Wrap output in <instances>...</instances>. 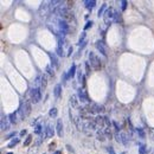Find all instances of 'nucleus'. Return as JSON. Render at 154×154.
I'll list each match as a JSON object with an SVG mask.
<instances>
[{
	"instance_id": "obj_6",
	"label": "nucleus",
	"mask_w": 154,
	"mask_h": 154,
	"mask_svg": "<svg viewBox=\"0 0 154 154\" xmlns=\"http://www.w3.org/2000/svg\"><path fill=\"white\" fill-rule=\"evenodd\" d=\"M95 45H96V49H97V50L100 51V54H101V55H103L104 57L107 56V49H106L104 44H103V43H102L101 40H97Z\"/></svg>"
},
{
	"instance_id": "obj_43",
	"label": "nucleus",
	"mask_w": 154,
	"mask_h": 154,
	"mask_svg": "<svg viewBox=\"0 0 154 154\" xmlns=\"http://www.w3.org/2000/svg\"><path fill=\"white\" fill-rule=\"evenodd\" d=\"M82 80H83V76H82V71H80V72H78V81H80V82H82Z\"/></svg>"
},
{
	"instance_id": "obj_35",
	"label": "nucleus",
	"mask_w": 154,
	"mask_h": 154,
	"mask_svg": "<svg viewBox=\"0 0 154 154\" xmlns=\"http://www.w3.org/2000/svg\"><path fill=\"white\" fill-rule=\"evenodd\" d=\"M146 152H147V149H146V147H145V146H142V147L139 149V154H145Z\"/></svg>"
},
{
	"instance_id": "obj_50",
	"label": "nucleus",
	"mask_w": 154,
	"mask_h": 154,
	"mask_svg": "<svg viewBox=\"0 0 154 154\" xmlns=\"http://www.w3.org/2000/svg\"><path fill=\"white\" fill-rule=\"evenodd\" d=\"M7 154H12V153H11V152H10V153H7Z\"/></svg>"
},
{
	"instance_id": "obj_38",
	"label": "nucleus",
	"mask_w": 154,
	"mask_h": 154,
	"mask_svg": "<svg viewBox=\"0 0 154 154\" xmlns=\"http://www.w3.org/2000/svg\"><path fill=\"white\" fill-rule=\"evenodd\" d=\"M91 26H93V21H88V23H87V25L84 26V30H88L89 27H91Z\"/></svg>"
},
{
	"instance_id": "obj_11",
	"label": "nucleus",
	"mask_w": 154,
	"mask_h": 154,
	"mask_svg": "<svg viewBox=\"0 0 154 154\" xmlns=\"http://www.w3.org/2000/svg\"><path fill=\"white\" fill-rule=\"evenodd\" d=\"M84 5H85L88 10H93L95 5H96V1L95 0H87V1H84Z\"/></svg>"
},
{
	"instance_id": "obj_21",
	"label": "nucleus",
	"mask_w": 154,
	"mask_h": 154,
	"mask_svg": "<svg viewBox=\"0 0 154 154\" xmlns=\"http://www.w3.org/2000/svg\"><path fill=\"white\" fill-rule=\"evenodd\" d=\"M19 141H20V140L18 139V138H14V139H12V140H11V142L8 143V148L14 147V146H15L17 143H19Z\"/></svg>"
},
{
	"instance_id": "obj_29",
	"label": "nucleus",
	"mask_w": 154,
	"mask_h": 154,
	"mask_svg": "<svg viewBox=\"0 0 154 154\" xmlns=\"http://www.w3.org/2000/svg\"><path fill=\"white\" fill-rule=\"evenodd\" d=\"M127 1H126V0H122V1H121V8H122V11H125V10H126V8H127Z\"/></svg>"
},
{
	"instance_id": "obj_18",
	"label": "nucleus",
	"mask_w": 154,
	"mask_h": 154,
	"mask_svg": "<svg viewBox=\"0 0 154 154\" xmlns=\"http://www.w3.org/2000/svg\"><path fill=\"white\" fill-rule=\"evenodd\" d=\"M34 88H40L42 89V75L36 77V80H34Z\"/></svg>"
},
{
	"instance_id": "obj_39",
	"label": "nucleus",
	"mask_w": 154,
	"mask_h": 154,
	"mask_svg": "<svg viewBox=\"0 0 154 154\" xmlns=\"http://www.w3.org/2000/svg\"><path fill=\"white\" fill-rule=\"evenodd\" d=\"M42 141H43V138H42V136H40V138H38V140L36 141V147H37V146H39L40 143H42Z\"/></svg>"
},
{
	"instance_id": "obj_15",
	"label": "nucleus",
	"mask_w": 154,
	"mask_h": 154,
	"mask_svg": "<svg viewBox=\"0 0 154 154\" xmlns=\"http://www.w3.org/2000/svg\"><path fill=\"white\" fill-rule=\"evenodd\" d=\"M60 93H62V87H60L59 84H57L56 87H55V89H54V95H55V97H59L60 96Z\"/></svg>"
},
{
	"instance_id": "obj_16",
	"label": "nucleus",
	"mask_w": 154,
	"mask_h": 154,
	"mask_svg": "<svg viewBox=\"0 0 154 154\" xmlns=\"http://www.w3.org/2000/svg\"><path fill=\"white\" fill-rule=\"evenodd\" d=\"M97 139L100 141L106 140V134H104V130H103V129H98V130H97Z\"/></svg>"
},
{
	"instance_id": "obj_10",
	"label": "nucleus",
	"mask_w": 154,
	"mask_h": 154,
	"mask_svg": "<svg viewBox=\"0 0 154 154\" xmlns=\"http://www.w3.org/2000/svg\"><path fill=\"white\" fill-rule=\"evenodd\" d=\"M10 123H11V122H8L7 120H5V117L2 116V117H1V130H2V132L7 130V129L10 128Z\"/></svg>"
},
{
	"instance_id": "obj_37",
	"label": "nucleus",
	"mask_w": 154,
	"mask_h": 154,
	"mask_svg": "<svg viewBox=\"0 0 154 154\" xmlns=\"http://www.w3.org/2000/svg\"><path fill=\"white\" fill-rule=\"evenodd\" d=\"M107 152H108L109 154H115L114 148H113V147H107Z\"/></svg>"
},
{
	"instance_id": "obj_8",
	"label": "nucleus",
	"mask_w": 154,
	"mask_h": 154,
	"mask_svg": "<svg viewBox=\"0 0 154 154\" xmlns=\"http://www.w3.org/2000/svg\"><path fill=\"white\" fill-rule=\"evenodd\" d=\"M78 97H80V100L82 101V102H89V98H88L87 94H85V91L81 88V89H78Z\"/></svg>"
},
{
	"instance_id": "obj_33",
	"label": "nucleus",
	"mask_w": 154,
	"mask_h": 154,
	"mask_svg": "<svg viewBox=\"0 0 154 154\" xmlns=\"http://www.w3.org/2000/svg\"><path fill=\"white\" fill-rule=\"evenodd\" d=\"M104 125H106V127H110V120L107 116H104Z\"/></svg>"
},
{
	"instance_id": "obj_27",
	"label": "nucleus",
	"mask_w": 154,
	"mask_h": 154,
	"mask_svg": "<svg viewBox=\"0 0 154 154\" xmlns=\"http://www.w3.org/2000/svg\"><path fill=\"white\" fill-rule=\"evenodd\" d=\"M107 8V5L106 4H103L102 6H101V8L98 10V17H101V15H103V12H104V10Z\"/></svg>"
},
{
	"instance_id": "obj_36",
	"label": "nucleus",
	"mask_w": 154,
	"mask_h": 154,
	"mask_svg": "<svg viewBox=\"0 0 154 154\" xmlns=\"http://www.w3.org/2000/svg\"><path fill=\"white\" fill-rule=\"evenodd\" d=\"M120 20H121V18H120V14L117 13V12H115V18H114V21H117V23H119Z\"/></svg>"
},
{
	"instance_id": "obj_1",
	"label": "nucleus",
	"mask_w": 154,
	"mask_h": 154,
	"mask_svg": "<svg viewBox=\"0 0 154 154\" xmlns=\"http://www.w3.org/2000/svg\"><path fill=\"white\" fill-rule=\"evenodd\" d=\"M31 103L28 102V101H25L21 106H20L19 110H18V113L20 114V117L21 119H24V117H26V116H28V115L31 114Z\"/></svg>"
},
{
	"instance_id": "obj_9",
	"label": "nucleus",
	"mask_w": 154,
	"mask_h": 154,
	"mask_svg": "<svg viewBox=\"0 0 154 154\" xmlns=\"http://www.w3.org/2000/svg\"><path fill=\"white\" fill-rule=\"evenodd\" d=\"M56 129H57V135L59 138H62L63 136V122H62V120H57V127H56Z\"/></svg>"
},
{
	"instance_id": "obj_47",
	"label": "nucleus",
	"mask_w": 154,
	"mask_h": 154,
	"mask_svg": "<svg viewBox=\"0 0 154 154\" xmlns=\"http://www.w3.org/2000/svg\"><path fill=\"white\" fill-rule=\"evenodd\" d=\"M68 147V149H69V151H70V152H74V149H72V148L70 147V146H67Z\"/></svg>"
},
{
	"instance_id": "obj_49",
	"label": "nucleus",
	"mask_w": 154,
	"mask_h": 154,
	"mask_svg": "<svg viewBox=\"0 0 154 154\" xmlns=\"http://www.w3.org/2000/svg\"><path fill=\"white\" fill-rule=\"evenodd\" d=\"M121 154H126V153H125V152H122V153H121Z\"/></svg>"
},
{
	"instance_id": "obj_13",
	"label": "nucleus",
	"mask_w": 154,
	"mask_h": 154,
	"mask_svg": "<svg viewBox=\"0 0 154 154\" xmlns=\"http://www.w3.org/2000/svg\"><path fill=\"white\" fill-rule=\"evenodd\" d=\"M50 58H51V67H55V68L58 67V59H57L56 55L51 54V55H50Z\"/></svg>"
},
{
	"instance_id": "obj_5",
	"label": "nucleus",
	"mask_w": 154,
	"mask_h": 154,
	"mask_svg": "<svg viewBox=\"0 0 154 154\" xmlns=\"http://www.w3.org/2000/svg\"><path fill=\"white\" fill-rule=\"evenodd\" d=\"M114 18H115V11L113 8H108L107 12L104 13V21H106V24L110 25L114 21Z\"/></svg>"
},
{
	"instance_id": "obj_3",
	"label": "nucleus",
	"mask_w": 154,
	"mask_h": 154,
	"mask_svg": "<svg viewBox=\"0 0 154 154\" xmlns=\"http://www.w3.org/2000/svg\"><path fill=\"white\" fill-rule=\"evenodd\" d=\"M42 100V89L40 88H32L31 89V101L33 103H38Z\"/></svg>"
},
{
	"instance_id": "obj_23",
	"label": "nucleus",
	"mask_w": 154,
	"mask_h": 154,
	"mask_svg": "<svg viewBox=\"0 0 154 154\" xmlns=\"http://www.w3.org/2000/svg\"><path fill=\"white\" fill-rule=\"evenodd\" d=\"M57 113H58V112H57V108H51L50 112H49V115H50L51 117H56V116H57Z\"/></svg>"
},
{
	"instance_id": "obj_32",
	"label": "nucleus",
	"mask_w": 154,
	"mask_h": 154,
	"mask_svg": "<svg viewBox=\"0 0 154 154\" xmlns=\"http://www.w3.org/2000/svg\"><path fill=\"white\" fill-rule=\"evenodd\" d=\"M84 65H85V70H87V74L89 75V74H90V63H89V62H85V63H84Z\"/></svg>"
},
{
	"instance_id": "obj_28",
	"label": "nucleus",
	"mask_w": 154,
	"mask_h": 154,
	"mask_svg": "<svg viewBox=\"0 0 154 154\" xmlns=\"http://www.w3.org/2000/svg\"><path fill=\"white\" fill-rule=\"evenodd\" d=\"M34 133H36V134H40V133H42V125H37V126L34 127Z\"/></svg>"
},
{
	"instance_id": "obj_45",
	"label": "nucleus",
	"mask_w": 154,
	"mask_h": 154,
	"mask_svg": "<svg viewBox=\"0 0 154 154\" xmlns=\"http://www.w3.org/2000/svg\"><path fill=\"white\" fill-rule=\"evenodd\" d=\"M12 136H15V133H11V134H8V136H7V138H8V139H10V138H12Z\"/></svg>"
},
{
	"instance_id": "obj_19",
	"label": "nucleus",
	"mask_w": 154,
	"mask_h": 154,
	"mask_svg": "<svg viewBox=\"0 0 154 154\" xmlns=\"http://www.w3.org/2000/svg\"><path fill=\"white\" fill-rule=\"evenodd\" d=\"M75 74H76V65H72V67L70 68V70L68 71V75H69V78H72L75 76Z\"/></svg>"
},
{
	"instance_id": "obj_41",
	"label": "nucleus",
	"mask_w": 154,
	"mask_h": 154,
	"mask_svg": "<svg viewBox=\"0 0 154 154\" xmlns=\"http://www.w3.org/2000/svg\"><path fill=\"white\" fill-rule=\"evenodd\" d=\"M62 78H63V81H67L68 78H69V75H68V72H64V76H63Z\"/></svg>"
},
{
	"instance_id": "obj_17",
	"label": "nucleus",
	"mask_w": 154,
	"mask_h": 154,
	"mask_svg": "<svg viewBox=\"0 0 154 154\" xmlns=\"http://www.w3.org/2000/svg\"><path fill=\"white\" fill-rule=\"evenodd\" d=\"M45 136H46V138H52V136H54V128H52V126H47L46 127Z\"/></svg>"
},
{
	"instance_id": "obj_26",
	"label": "nucleus",
	"mask_w": 154,
	"mask_h": 154,
	"mask_svg": "<svg viewBox=\"0 0 154 154\" xmlns=\"http://www.w3.org/2000/svg\"><path fill=\"white\" fill-rule=\"evenodd\" d=\"M31 141H32V135H27L26 140L24 141V146H28L31 143Z\"/></svg>"
},
{
	"instance_id": "obj_31",
	"label": "nucleus",
	"mask_w": 154,
	"mask_h": 154,
	"mask_svg": "<svg viewBox=\"0 0 154 154\" xmlns=\"http://www.w3.org/2000/svg\"><path fill=\"white\" fill-rule=\"evenodd\" d=\"M115 139H116L117 142H122V135H121L120 133H116V134H115Z\"/></svg>"
},
{
	"instance_id": "obj_40",
	"label": "nucleus",
	"mask_w": 154,
	"mask_h": 154,
	"mask_svg": "<svg viewBox=\"0 0 154 154\" xmlns=\"http://www.w3.org/2000/svg\"><path fill=\"white\" fill-rule=\"evenodd\" d=\"M138 134L140 135L141 138H143V136H145V133L142 132V129H141V128H139V129H138Z\"/></svg>"
},
{
	"instance_id": "obj_20",
	"label": "nucleus",
	"mask_w": 154,
	"mask_h": 154,
	"mask_svg": "<svg viewBox=\"0 0 154 154\" xmlns=\"http://www.w3.org/2000/svg\"><path fill=\"white\" fill-rule=\"evenodd\" d=\"M46 84H47V77L45 74H43L42 75V90L46 87Z\"/></svg>"
},
{
	"instance_id": "obj_22",
	"label": "nucleus",
	"mask_w": 154,
	"mask_h": 154,
	"mask_svg": "<svg viewBox=\"0 0 154 154\" xmlns=\"http://www.w3.org/2000/svg\"><path fill=\"white\" fill-rule=\"evenodd\" d=\"M56 54L58 55L59 57H63V55H64V52H63V46L57 45V49H56Z\"/></svg>"
},
{
	"instance_id": "obj_30",
	"label": "nucleus",
	"mask_w": 154,
	"mask_h": 154,
	"mask_svg": "<svg viewBox=\"0 0 154 154\" xmlns=\"http://www.w3.org/2000/svg\"><path fill=\"white\" fill-rule=\"evenodd\" d=\"M85 36H87V33H85V32H83V33H82V36H81V38H80V44H78V45H82V44L84 43L83 40L85 39Z\"/></svg>"
},
{
	"instance_id": "obj_24",
	"label": "nucleus",
	"mask_w": 154,
	"mask_h": 154,
	"mask_svg": "<svg viewBox=\"0 0 154 154\" xmlns=\"http://www.w3.org/2000/svg\"><path fill=\"white\" fill-rule=\"evenodd\" d=\"M8 117H10V122H11V123H15V122H17V114H15V113L10 114Z\"/></svg>"
},
{
	"instance_id": "obj_14",
	"label": "nucleus",
	"mask_w": 154,
	"mask_h": 154,
	"mask_svg": "<svg viewBox=\"0 0 154 154\" xmlns=\"http://www.w3.org/2000/svg\"><path fill=\"white\" fill-rule=\"evenodd\" d=\"M70 106L71 107L76 108L77 106H78V101H77V96H75V95H72L71 97H70Z\"/></svg>"
},
{
	"instance_id": "obj_42",
	"label": "nucleus",
	"mask_w": 154,
	"mask_h": 154,
	"mask_svg": "<svg viewBox=\"0 0 154 154\" xmlns=\"http://www.w3.org/2000/svg\"><path fill=\"white\" fill-rule=\"evenodd\" d=\"M113 125H114V127H115V129H116V132L119 133V130H120V128H119V126H117V123H116V122H113Z\"/></svg>"
},
{
	"instance_id": "obj_25",
	"label": "nucleus",
	"mask_w": 154,
	"mask_h": 154,
	"mask_svg": "<svg viewBox=\"0 0 154 154\" xmlns=\"http://www.w3.org/2000/svg\"><path fill=\"white\" fill-rule=\"evenodd\" d=\"M45 71L47 72V75H50V76H54V69H52V67L51 65H47L46 68H45Z\"/></svg>"
},
{
	"instance_id": "obj_34",
	"label": "nucleus",
	"mask_w": 154,
	"mask_h": 154,
	"mask_svg": "<svg viewBox=\"0 0 154 154\" xmlns=\"http://www.w3.org/2000/svg\"><path fill=\"white\" fill-rule=\"evenodd\" d=\"M37 152H38V148H37L36 146H34L33 148H31V149L28 151V154H36Z\"/></svg>"
},
{
	"instance_id": "obj_44",
	"label": "nucleus",
	"mask_w": 154,
	"mask_h": 154,
	"mask_svg": "<svg viewBox=\"0 0 154 154\" xmlns=\"http://www.w3.org/2000/svg\"><path fill=\"white\" fill-rule=\"evenodd\" d=\"M25 134H26V129H24V130H21V132H20V135H21V136H24Z\"/></svg>"
},
{
	"instance_id": "obj_2",
	"label": "nucleus",
	"mask_w": 154,
	"mask_h": 154,
	"mask_svg": "<svg viewBox=\"0 0 154 154\" xmlns=\"http://www.w3.org/2000/svg\"><path fill=\"white\" fill-rule=\"evenodd\" d=\"M89 63L91 64V68H94L95 70L101 69V60L94 52H89Z\"/></svg>"
},
{
	"instance_id": "obj_48",
	"label": "nucleus",
	"mask_w": 154,
	"mask_h": 154,
	"mask_svg": "<svg viewBox=\"0 0 154 154\" xmlns=\"http://www.w3.org/2000/svg\"><path fill=\"white\" fill-rule=\"evenodd\" d=\"M54 154H62V152H60V151H56Z\"/></svg>"
},
{
	"instance_id": "obj_46",
	"label": "nucleus",
	"mask_w": 154,
	"mask_h": 154,
	"mask_svg": "<svg viewBox=\"0 0 154 154\" xmlns=\"http://www.w3.org/2000/svg\"><path fill=\"white\" fill-rule=\"evenodd\" d=\"M71 52H72V47H70V49H69V56H70V55H71Z\"/></svg>"
},
{
	"instance_id": "obj_12",
	"label": "nucleus",
	"mask_w": 154,
	"mask_h": 154,
	"mask_svg": "<svg viewBox=\"0 0 154 154\" xmlns=\"http://www.w3.org/2000/svg\"><path fill=\"white\" fill-rule=\"evenodd\" d=\"M95 123L98 125V126H101V127H103V126H104V116H101V115L96 116V119H95Z\"/></svg>"
},
{
	"instance_id": "obj_4",
	"label": "nucleus",
	"mask_w": 154,
	"mask_h": 154,
	"mask_svg": "<svg viewBox=\"0 0 154 154\" xmlns=\"http://www.w3.org/2000/svg\"><path fill=\"white\" fill-rule=\"evenodd\" d=\"M57 25H58V27H59V30H60V34H63V36L67 34L69 32V30H70V26H69L68 21L62 19V18H59V19L57 20Z\"/></svg>"
},
{
	"instance_id": "obj_7",
	"label": "nucleus",
	"mask_w": 154,
	"mask_h": 154,
	"mask_svg": "<svg viewBox=\"0 0 154 154\" xmlns=\"http://www.w3.org/2000/svg\"><path fill=\"white\" fill-rule=\"evenodd\" d=\"M50 11V6H49V2H43L39 7V14L40 15H46L47 12Z\"/></svg>"
},
{
	"instance_id": "obj_51",
	"label": "nucleus",
	"mask_w": 154,
	"mask_h": 154,
	"mask_svg": "<svg viewBox=\"0 0 154 154\" xmlns=\"http://www.w3.org/2000/svg\"><path fill=\"white\" fill-rule=\"evenodd\" d=\"M44 154H46V153H44Z\"/></svg>"
}]
</instances>
